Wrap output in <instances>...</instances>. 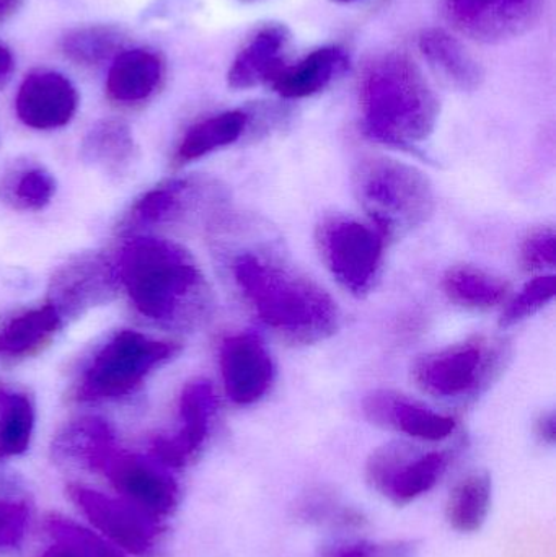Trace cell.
I'll use <instances>...</instances> for the list:
<instances>
[{"label": "cell", "mask_w": 556, "mask_h": 557, "mask_svg": "<svg viewBox=\"0 0 556 557\" xmlns=\"http://www.w3.org/2000/svg\"><path fill=\"white\" fill-rule=\"evenodd\" d=\"M316 238L320 258L338 284L358 297L369 294L381 274L387 238L371 222L345 215L323 219Z\"/></svg>", "instance_id": "cell-8"}, {"label": "cell", "mask_w": 556, "mask_h": 557, "mask_svg": "<svg viewBox=\"0 0 556 557\" xmlns=\"http://www.w3.org/2000/svg\"><path fill=\"white\" fill-rule=\"evenodd\" d=\"M45 530L51 536L52 545L39 557H126L100 533L61 516H49Z\"/></svg>", "instance_id": "cell-32"}, {"label": "cell", "mask_w": 556, "mask_h": 557, "mask_svg": "<svg viewBox=\"0 0 556 557\" xmlns=\"http://www.w3.org/2000/svg\"><path fill=\"white\" fill-rule=\"evenodd\" d=\"M505 357L502 344L475 337L424 354L411 372L421 392L434 398L464 399L489 388Z\"/></svg>", "instance_id": "cell-6"}, {"label": "cell", "mask_w": 556, "mask_h": 557, "mask_svg": "<svg viewBox=\"0 0 556 557\" xmlns=\"http://www.w3.org/2000/svg\"><path fill=\"white\" fill-rule=\"evenodd\" d=\"M450 22L470 38L499 42L528 32L544 0H444Z\"/></svg>", "instance_id": "cell-14"}, {"label": "cell", "mask_w": 556, "mask_h": 557, "mask_svg": "<svg viewBox=\"0 0 556 557\" xmlns=\"http://www.w3.org/2000/svg\"><path fill=\"white\" fill-rule=\"evenodd\" d=\"M120 290L116 260L103 251H84L52 273L45 304L69 324L110 304Z\"/></svg>", "instance_id": "cell-9"}, {"label": "cell", "mask_w": 556, "mask_h": 557, "mask_svg": "<svg viewBox=\"0 0 556 557\" xmlns=\"http://www.w3.org/2000/svg\"><path fill=\"white\" fill-rule=\"evenodd\" d=\"M69 497L95 530L123 553L150 557L162 543V522L131 506L121 497L108 496L90 487L72 484Z\"/></svg>", "instance_id": "cell-11"}, {"label": "cell", "mask_w": 556, "mask_h": 557, "mask_svg": "<svg viewBox=\"0 0 556 557\" xmlns=\"http://www.w3.org/2000/svg\"><path fill=\"white\" fill-rule=\"evenodd\" d=\"M64 327L48 304L18 311L0 327V360L20 362L38 356Z\"/></svg>", "instance_id": "cell-22"}, {"label": "cell", "mask_w": 556, "mask_h": 557, "mask_svg": "<svg viewBox=\"0 0 556 557\" xmlns=\"http://www.w3.org/2000/svg\"><path fill=\"white\" fill-rule=\"evenodd\" d=\"M362 412L371 424L407 435L411 441L440 444L453 437L457 421L423 403L391 389H375L362 401Z\"/></svg>", "instance_id": "cell-15"}, {"label": "cell", "mask_w": 556, "mask_h": 557, "mask_svg": "<svg viewBox=\"0 0 556 557\" xmlns=\"http://www.w3.org/2000/svg\"><path fill=\"white\" fill-rule=\"evenodd\" d=\"M335 2L349 3V2H356V0H335Z\"/></svg>", "instance_id": "cell-40"}, {"label": "cell", "mask_w": 556, "mask_h": 557, "mask_svg": "<svg viewBox=\"0 0 556 557\" xmlns=\"http://www.w3.org/2000/svg\"><path fill=\"white\" fill-rule=\"evenodd\" d=\"M555 294L556 277L554 274L535 277L534 281L528 282L503 311L502 326H515V324L528 320L532 314L541 311L545 305L551 304Z\"/></svg>", "instance_id": "cell-33"}, {"label": "cell", "mask_w": 556, "mask_h": 557, "mask_svg": "<svg viewBox=\"0 0 556 557\" xmlns=\"http://www.w3.org/2000/svg\"><path fill=\"white\" fill-rule=\"evenodd\" d=\"M118 454L116 435L111 425L91 416L69 422L52 441L54 460L81 470L103 473Z\"/></svg>", "instance_id": "cell-20"}, {"label": "cell", "mask_w": 556, "mask_h": 557, "mask_svg": "<svg viewBox=\"0 0 556 557\" xmlns=\"http://www.w3.org/2000/svg\"><path fill=\"white\" fill-rule=\"evenodd\" d=\"M348 65L349 58L345 48L338 45L323 46L296 64L286 65L270 85L280 97L300 100L329 87Z\"/></svg>", "instance_id": "cell-23"}, {"label": "cell", "mask_w": 556, "mask_h": 557, "mask_svg": "<svg viewBox=\"0 0 556 557\" xmlns=\"http://www.w3.org/2000/svg\"><path fill=\"white\" fill-rule=\"evenodd\" d=\"M294 517L306 525L332 527L343 533L365 529V513L345 506L329 487H313L297 499Z\"/></svg>", "instance_id": "cell-31"}, {"label": "cell", "mask_w": 556, "mask_h": 557, "mask_svg": "<svg viewBox=\"0 0 556 557\" xmlns=\"http://www.w3.org/2000/svg\"><path fill=\"white\" fill-rule=\"evenodd\" d=\"M521 263L524 270H552L556 264V234L554 228H539L532 232L521 247Z\"/></svg>", "instance_id": "cell-36"}, {"label": "cell", "mask_w": 556, "mask_h": 557, "mask_svg": "<svg viewBox=\"0 0 556 557\" xmlns=\"http://www.w3.org/2000/svg\"><path fill=\"white\" fill-rule=\"evenodd\" d=\"M362 124L371 139L415 149L436 129L440 100L407 55L387 52L366 65L359 87Z\"/></svg>", "instance_id": "cell-3"}, {"label": "cell", "mask_w": 556, "mask_h": 557, "mask_svg": "<svg viewBox=\"0 0 556 557\" xmlns=\"http://www.w3.org/2000/svg\"><path fill=\"white\" fill-rule=\"evenodd\" d=\"M289 32L284 25H267L258 29L240 49L228 69V87L250 90L261 84L270 85L286 67Z\"/></svg>", "instance_id": "cell-21"}, {"label": "cell", "mask_w": 556, "mask_h": 557, "mask_svg": "<svg viewBox=\"0 0 556 557\" xmlns=\"http://www.w3.org/2000/svg\"><path fill=\"white\" fill-rule=\"evenodd\" d=\"M415 546L408 542H372L366 539H339L322 546L319 557H410Z\"/></svg>", "instance_id": "cell-34"}, {"label": "cell", "mask_w": 556, "mask_h": 557, "mask_svg": "<svg viewBox=\"0 0 556 557\" xmlns=\"http://www.w3.org/2000/svg\"><path fill=\"white\" fill-rule=\"evenodd\" d=\"M116 264L131 307L153 326L189 333L211 317V285L182 245L153 235H134L121 248Z\"/></svg>", "instance_id": "cell-1"}, {"label": "cell", "mask_w": 556, "mask_h": 557, "mask_svg": "<svg viewBox=\"0 0 556 557\" xmlns=\"http://www.w3.org/2000/svg\"><path fill=\"white\" fill-rule=\"evenodd\" d=\"M248 124L250 114L244 110L222 111L198 121L183 134L173 153V165L185 166L215 150L232 146L244 136Z\"/></svg>", "instance_id": "cell-25"}, {"label": "cell", "mask_w": 556, "mask_h": 557, "mask_svg": "<svg viewBox=\"0 0 556 557\" xmlns=\"http://www.w3.org/2000/svg\"><path fill=\"white\" fill-rule=\"evenodd\" d=\"M353 189L369 222L391 238L405 237L427 224L436 211L428 176L408 163L369 159L353 175Z\"/></svg>", "instance_id": "cell-5"}, {"label": "cell", "mask_w": 556, "mask_h": 557, "mask_svg": "<svg viewBox=\"0 0 556 557\" xmlns=\"http://www.w3.org/2000/svg\"><path fill=\"white\" fill-rule=\"evenodd\" d=\"M25 0H0V23L7 22L16 15L20 9H22Z\"/></svg>", "instance_id": "cell-39"}, {"label": "cell", "mask_w": 556, "mask_h": 557, "mask_svg": "<svg viewBox=\"0 0 556 557\" xmlns=\"http://www.w3.org/2000/svg\"><path fill=\"white\" fill-rule=\"evenodd\" d=\"M225 395L238 406L260 401L274 379V363L260 337L251 333L234 334L222 341L219 350Z\"/></svg>", "instance_id": "cell-16"}, {"label": "cell", "mask_w": 556, "mask_h": 557, "mask_svg": "<svg viewBox=\"0 0 556 557\" xmlns=\"http://www.w3.org/2000/svg\"><path fill=\"white\" fill-rule=\"evenodd\" d=\"M13 71H15V59L12 51L0 42V87L12 78Z\"/></svg>", "instance_id": "cell-38"}, {"label": "cell", "mask_w": 556, "mask_h": 557, "mask_svg": "<svg viewBox=\"0 0 556 557\" xmlns=\"http://www.w3.org/2000/svg\"><path fill=\"white\" fill-rule=\"evenodd\" d=\"M35 424L32 396L25 389L0 383V463L28 450Z\"/></svg>", "instance_id": "cell-28"}, {"label": "cell", "mask_w": 556, "mask_h": 557, "mask_svg": "<svg viewBox=\"0 0 556 557\" xmlns=\"http://www.w3.org/2000/svg\"><path fill=\"white\" fill-rule=\"evenodd\" d=\"M535 435L544 445H554L556 441V419L554 412L542 414L535 424Z\"/></svg>", "instance_id": "cell-37"}, {"label": "cell", "mask_w": 556, "mask_h": 557, "mask_svg": "<svg viewBox=\"0 0 556 557\" xmlns=\"http://www.w3.org/2000/svg\"><path fill=\"white\" fill-rule=\"evenodd\" d=\"M126 45V36L116 26H78L65 33L61 51L65 59L78 67L94 69L113 61Z\"/></svg>", "instance_id": "cell-29"}, {"label": "cell", "mask_w": 556, "mask_h": 557, "mask_svg": "<svg viewBox=\"0 0 556 557\" xmlns=\"http://www.w3.org/2000/svg\"><path fill=\"white\" fill-rule=\"evenodd\" d=\"M121 499L162 522L180 504V486L172 470L153 458L118 454L103 471Z\"/></svg>", "instance_id": "cell-13"}, {"label": "cell", "mask_w": 556, "mask_h": 557, "mask_svg": "<svg viewBox=\"0 0 556 557\" xmlns=\"http://www.w3.org/2000/svg\"><path fill=\"white\" fill-rule=\"evenodd\" d=\"M58 191L54 175L33 160L15 162L0 178V201L20 212H41Z\"/></svg>", "instance_id": "cell-27"}, {"label": "cell", "mask_w": 556, "mask_h": 557, "mask_svg": "<svg viewBox=\"0 0 556 557\" xmlns=\"http://www.w3.org/2000/svg\"><path fill=\"white\" fill-rule=\"evenodd\" d=\"M218 411V396L208 380H193L183 386L178 401V429L152 442V458L169 470L191 463L208 442Z\"/></svg>", "instance_id": "cell-12"}, {"label": "cell", "mask_w": 556, "mask_h": 557, "mask_svg": "<svg viewBox=\"0 0 556 557\" xmlns=\"http://www.w3.org/2000/svg\"><path fill=\"white\" fill-rule=\"evenodd\" d=\"M29 509L25 503L0 497V557L22 548L28 532Z\"/></svg>", "instance_id": "cell-35"}, {"label": "cell", "mask_w": 556, "mask_h": 557, "mask_svg": "<svg viewBox=\"0 0 556 557\" xmlns=\"http://www.w3.org/2000/svg\"><path fill=\"white\" fill-rule=\"evenodd\" d=\"M81 159L107 178L123 182L136 172L140 150L131 127L124 121L108 117L97 121L85 134Z\"/></svg>", "instance_id": "cell-19"}, {"label": "cell", "mask_w": 556, "mask_h": 557, "mask_svg": "<svg viewBox=\"0 0 556 557\" xmlns=\"http://www.w3.org/2000/svg\"><path fill=\"white\" fill-rule=\"evenodd\" d=\"M453 460L450 450H421L408 442H388L369 457L366 481L394 506H410L440 486Z\"/></svg>", "instance_id": "cell-7"}, {"label": "cell", "mask_w": 556, "mask_h": 557, "mask_svg": "<svg viewBox=\"0 0 556 557\" xmlns=\"http://www.w3.org/2000/svg\"><path fill=\"white\" fill-rule=\"evenodd\" d=\"M242 2H255V0H242Z\"/></svg>", "instance_id": "cell-41"}, {"label": "cell", "mask_w": 556, "mask_h": 557, "mask_svg": "<svg viewBox=\"0 0 556 557\" xmlns=\"http://www.w3.org/2000/svg\"><path fill=\"white\" fill-rule=\"evenodd\" d=\"M180 350V344L153 339L139 331H114L84 363L69 395L81 405L120 401L134 395Z\"/></svg>", "instance_id": "cell-4"}, {"label": "cell", "mask_w": 556, "mask_h": 557, "mask_svg": "<svg viewBox=\"0 0 556 557\" xmlns=\"http://www.w3.org/2000/svg\"><path fill=\"white\" fill-rule=\"evenodd\" d=\"M443 288L454 304L475 310L496 307L508 297V284L503 278L473 267L447 271Z\"/></svg>", "instance_id": "cell-30"}, {"label": "cell", "mask_w": 556, "mask_h": 557, "mask_svg": "<svg viewBox=\"0 0 556 557\" xmlns=\"http://www.w3.org/2000/svg\"><path fill=\"white\" fill-rule=\"evenodd\" d=\"M493 480L486 471H472L460 478L446 500V522L460 535H473L489 522L493 507Z\"/></svg>", "instance_id": "cell-26"}, {"label": "cell", "mask_w": 556, "mask_h": 557, "mask_svg": "<svg viewBox=\"0 0 556 557\" xmlns=\"http://www.w3.org/2000/svg\"><path fill=\"white\" fill-rule=\"evenodd\" d=\"M165 78V62L147 48L123 49L111 61L107 75L108 100L118 107L136 108L156 97Z\"/></svg>", "instance_id": "cell-18"}, {"label": "cell", "mask_w": 556, "mask_h": 557, "mask_svg": "<svg viewBox=\"0 0 556 557\" xmlns=\"http://www.w3.org/2000/svg\"><path fill=\"white\" fill-rule=\"evenodd\" d=\"M418 48L433 71L453 87L473 91L482 85L485 77L482 65L446 29H424L418 38Z\"/></svg>", "instance_id": "cell-24"}, {"label": "cell", "mask_w": 556, "mask_h": 557, "mask_svg": "<svg viewBox=\"0 0 556 557\" xmlns=\"http://www.w3.org/2000/svg\"><path fill=\"white\" fill-rule=\"evenodd\" d=\"M77 110V88L58 71L29 72L16 91V116L29 129H61L71 124Z\"/></svg>", "instance_id": "cell-17"}, {"label": "cell", "mask_w": 556, "mask_h": 557, "mask_svg": "<svg viewBox=\"0 0 556 557\" xmlns=\"http://www.w3.org/2000/svg\"><path fill=\"white\" fill-rule=\"evenodd\" d=\"M221 201V189L208 180L186 176L165 180L139 196L118 222L116 231L126 237L146 235L156 228L172 227Z\"/></svg>", "instance_id": "cell-10"}, {"label": "cell", "mask_w": 556, "mask_h": 557, "mask_svg": "<svg viewBox=\"0 0 556 557\" xmlns=\"http://www.w3.org/2000/svg\"><path fill=\"white\" fill-rule=\"evenodd\" d=\"M232 276L258 320L287 343H320L338 330L339 310L332 295L280 258L242 251L232 263Z\"/></svg>", "instance_id": "cell-2"}]
</instances>
